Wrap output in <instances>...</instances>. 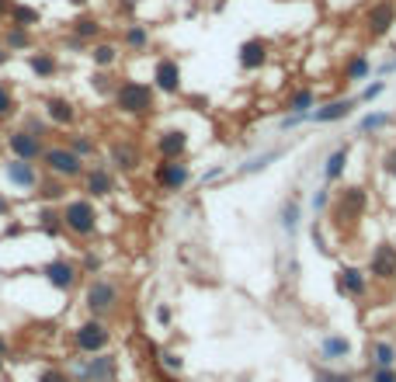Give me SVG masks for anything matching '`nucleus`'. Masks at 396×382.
<instances>
[{"instance_id":"nucleus-39","label":"nucleus","mask_w":396,"mask_h":382,"mask_svg":"<svg viewBox=\"0 0 396 382\" xmlns=\"http://www.w3.org/2000/svg\"><path fill=\"white\" fill-rule=\"evenodd\" d=\"M91 87H94L98 94H115V87H118V84H115V77H111L108 70H98V73L91 77Z\"/></svg>"},{"instance_id":"nucleus-36","label":"nucleus","mask_w":396,"mask_h":382,"mask_svg":"<svg viewBox=\"0 0 396 382\" xmlns=\"http://www.w3.org/2000/svg\"><path fill=\"white\" fill-rule=\"evenodd\" d=\"M313 101H316L313 91H309V87H302V91H296V94L289 97V111H292V115H309Z\"/></svg>"},{"instance_id":"nucleus-17","label":"nucleus","mask_w":396,"mask_h":382,"mask_svg":"<svg viewBox=\"0 0 396 382\" xmlns=\"http://www.w3.org/2000/svg\"><path fill=\"white\" fill-rule=\"evenodd\" d=\"M153 91H160V94H178L181 91V66H178V59H171V56L157 59V66H153Z\"/></svg>"},{"instance_id":"nucleus-46","label":"nucleus","mask_w":396,"mask_h":382,"mask_svg":"<svg viewBox=\"0 0 396 382\" xmlns=\"http://www.w3.org/2000/svg\"><path fill=\"white\" fill-rule=\"evenodd\" d=\"M153 316H157V323H160V327H171V320H174V313H171V306H167V302H160Z\"/></svg>"},{"instance_id":"nucleus-10","label":"nucleus","mask_w":396,"mask_h":382,"mask_svg":"<svg viewBox=\"0 0 396 382\" xmlns=\"http://www.w3.org/2000/svg\"><path fill=\"white\" fill-rule=\"evenodd\" d=\"M7 153L17 157V160L38 164L42 153H45V139L35 136V132H28V129H21V125H14V129L7 132Z\"/></svg>"},{"instance_id":"nucleus-47","label":"nucleus","mask_w":396,"mask_h":382,"mask_svg":"<svg viewBox=\"0 0 396 382\" xmlns=\"http://www.w3.org/2000/svg\"><path fill=\"white\" fill-rule=\"evenodd\" d=\"M383 171H386L390 178H396V143L386 150V157H383Z\"/></svg>"},{"instance_id":"nucleus-54","label":"nucleus","mask_w":396,"mask_h":382,"mask_svg":"<svg viewBox=\"0 0 396 382\" xmlns=\"http://www.w3.org/2000/svg\"><path fill=\"white\" fill-rule=\"evenodd\" d=\"M7 63H10V52H7V49H3V42H0V66H7Z\"/></svg>"},{"instance_id":"nucleus-1","label":"nucleus","mask_w":396,"mask_h":382,"mask_svg":"<svg viewBox=\"0 0 396 382\" xmlns=\"http://www.w3.org/2000/svg\"><path fill=\"white\" fill-rule=\"evenodd\" d=\"M122 306V285L115 278H104V275H94L87 288H84V309L87 316H98V320H108L115 316Z\"/></svg>"},{"instance_id":"nucleus-14","label":"nucleus","mask_w":396,"mask_h":382,"mask_svg":"<svg viewBox=\"0 0 396 382\" xmlns=\"http://www.w3.org/2000/svg\"><path fill=\"white\" fill-rule=\"evenodd\" d=\"M334 288H337V295H344V299H362V295L369 292V275H365L362 268H355V264H344V268H337V275H334Z\"/></svg>"},{"instance_id":"nucleus-7","label":"nucleus","mask_w":396,"mask_h":382,"mask_svg":"<svg viewBox=\"0 0 396 382\" xmlns=\"http://www.w3.org/2000/svg\"><path fill=\"white\" fill-rule=\"evenodd\" d=\"M365 205H369L365 188H341L337 198L330 201V219H334V226L344 233V226H355V222L362 219Z\"/></svg>"},{"instance_id":"nucleus-32","label":"nucleus","mask_w":396,"mask_h":382,"mask_svg":"<svg viewBox=\"0 0 396 382\" xmlns=\"http://www.w3.org/2000/svg\"><path fill=\"white\" fill-rule=\"evenodd\" d=\"M344 167H348V146H337L330 157H327V167H323V178L327 181H337L341 174H344Z\"/></svg>"},{"instance_id":"nucleus-35","label":"nucleus","mask_w":396,"mask_h":382,"mask_svg":"<svg viewBox=\"0 0 396 382\" xmlns=\"http://www.w3.org/2000/svg\"><path fill=\"white\" fill-rule=\"evenodd\" d=\"M14 115H17L14 91H10V84H3V80H0V122H7V118H14Z\"/></svg>"},{"instance_id":"nucleus-38","label":"nucleus","mask_w":396,"mask_h":382,"mask_svg":"<svg viewBox=\"0 0 396 382\" xmlns=\"http://www.w3.org/2000/svg\"><path fill=\"white\" fill-rule=\"evenodd\" d=\"M101 268H104V257L94 254V250H84L80 254V275H101Z\"/></svg>"},{"instance_id":"nucleus-12","label":"nucleus","mask_w":396,"mask_h":382,"mask_svg":"<svg viewBox=\"0 0 396 382\" xmlns=\"http://www.w3.org/2000/svg\"><path fill=\"white\" fill-rule=\"evenodd\" d=\"M139 164H143V153H139V146L132 139H125V136L111 139V146H108V167L111 171L132 174V171H139Z\"/></svg>"},{"instance_id":"nucleus-37","label":"nucleus","mask_w":396,"mask_h":382,"mask_svg":"<svg viewBox=\"0 0 396 382\" xmlns=\"http://www.w3.org/2000/svg\"><path fill=\"white\" fill-rule=\"evenodd\" d=\"M17 125H21V129H28V132H35V136H42V139H45V136H49V129H52V125L45 122V115L38 118V115H31V111H28Z\"/></svg>"},{"instance_id":"nucleus-52","label":"nucleus","mask_w":396,"mask_h":382,"mask_svg":"<svg viewBox=\"0 0 396 382\" xmlns=\"http://www.w3.org/2000/svg\"><path fill=\"white\" fill-rule=\"evenodd\" d=\"M10 3H14V0H0V21H7V14H10Z\"/></svg>"},{"instance_id":"nucleus-8","label":"nucleus","mask_w":396,"mask_h":382,"mask_svg":"<svg viewBox=\"0 0 396 382\" xmlns=\"http://www.w3.org/2000/svg\"><path fill=\"white\" fill-rule=\"evenodd\" d=\"M38 275L49 282V285L56 288V292H63V295H70L73 288L80 285V264L73 261V257H52V261H45L42 268H38Z\"/></svg>"},{"instance_id":"nucleus-55","label":"nucleus","mask_w":396,"mask_h":382,"mask_svg":"<svg viewBox=\"0 0 396 382\" xmlns=\"http://www.w3.org/2000/svg\"><path fill=\"white\" fill-rule=\"evenodd\" d=\"M70 3H73V7H84V3H87V0H70Z\"/></svg>"},{"instance_id":"nucleus-43","label":"nucleus","mask_w":396,"mask_h":382,"mask_svg":"<svg viewBox=\"0 0 396 382\" xmlns=\"http://www.w3.org/2000/svg\"><path fill=\"white\" fill-rule=\"evenodd\" d=\"M365 73H369V63H365V59H351V63H348V70H344V77H348V80H362Z\"/></svg>"},{"instance_id":"nucleus-16","label":"nucleus","mask_w":396,"mask_h":382,"mask_svg":"<svg viewBox=\"0 0 396 382\" xmlns=\"http://www.w3.org/2000/svg\"><path fill=\"white\" fill-rule=\"evenodd\" d=\"M84 198H108V194H115V171L111 167H104V164H98V167H87L84 171Z\"/></svg>"},{"instance_id":"nucleus-11","label":"nucleus","mask_w":396,"mask_h":382,"mask_svg":"<svg viewBox=\"0 0 396 382\" xmlns=\"http://www.w3.org/2000/svg\"><path fill=\"white\" fill-rule=\"evenodd\" d=\"M42 115H45V122L56 125V129H73L77 118H80V108L63 94H45L42 97Z\"/></svg>"},{"instance_id":"nucleus-40","label":"nucleus","mask_w":396,"mask_h":382,"mask_svg":"<svg viewBox=\"0 0 396 382\" xmlns=\"http://www.w3.org/2000/svg\"><path fill=\"white\" fill-rule=\"evenodd\" d=\"M282 226H285L289 233H296V226H299V201L296 198H289V201L282 205Z\"/></svg>"},{"instance_id":"nucleus-53","label":"nucleus","mask_w":396,"mask_h":382,"mask_svg":"<svg viewBox=\"0 0 396 382\" xmlns=\"http://www.w3.org/2000/svg\"><path fill=\"white\" fill-rule=\"evenodd\" d=\"M21 229H24V226H21V222H10V226H7V233H3V236H17V233H21Z\"/></svg>"},{"instance_id":"nucleus-28","label":"nucleus","mask_w":396,"mask_h":382,"mask_svg":"<svg viewBox=\"0 0 396 382\" xmlns=\"http://www.w3.org/2000/svg\"><path fill=\"white\" fill-rule=\"evenodd\" d=\"M7 21H10L14 28H28V31H31V28L42 21V14H38V7H31V3H10Z\"/></svg>"},{"instance_id":"nucleus-6","label":"nucleus","mask_w":396,"mask_h":382,"mask_svg":"<svg viewBox=\"0 0 396 382\" xmlns=\"http://www.w3.org/2000/svg\"><path fill=\"white\" fill-rule=\"evenodd\" d=\"M70 341H73V351L77 355H101V351L111 348V327H108V320L87 316V320H80L73 327Z\"/></svg>"},{"instance_id":"nucleus-48","label":"nucleus","mask_w":396,"mask_h":382,"mask_svg":"<svg viewBox=\"0 0 396 382\" xmlns=\"http://www.w3.org/2000/svg\"><path fill=\"white\" fill-rule=\"evenodd\" d=\"M327 205H330V194H327V191H316V194H313V208H316V212H323Z\"/></svg>"},{"instance_id":"nucleus-49","label":"nucleus","mask_w":396,"mask_h":382,"mask_svg":"<svg viewBox=\"0 0 396 382\" xmlns=\"http://www.w3.org/2000/svg\"><path fill=\"white\" fill-rule=\"evenodd\" d=\"M10 212H14L10 198H7V194H0V219H10Z\"/></svg>"},{"instance_id":"nucleus-31","label":"nucleus","mask_w":396,"mask_h":382,"mask_svg":"<svg viewBox=\"0 0 396 382\" xmlns=\"http://www.w3.org/2000/svg\"><path fill=\"white\" fill-rule=\"evenodd\" d=\"M351 104L355 101H330L327 108H316L313 111V122H337V118H344L351 111Z\"/></svg>"},{"instance_id":"nucleus-45","label":"nucleus","mask_w":396,"mask_h":382,"mask_svg":"<svg viewBox=\"0 0 396 382\" xmlns=\"http://www.w3.org/2000/svg\"><path fill=\"white\" fill-rule=\"evenodd\" d=\"M369 382H396V369H369Z\"/></svg>"},{"instance_id":"nucleus-2","label":"nucleus","mask_w":396,"mask_h":382,"mask_svg":"<svg viewBox=\"0 0 396 382\" xmlns=\"http://www.w3.org/2000/svg\"><path fill=\"white\" fill-rule=\"evenodd\" d=\"M111 101H115V108H118L122 115H129V118H146V115L153 111V104H157V91H153L150 84H143V80H118Z\"/></svg>"},{"instance_id":"nucleus-22","label":"nucleus","mask_w":396,"mask_h":382,"mask_svg":"<svg viewBox=\"0 0 396 382\" xmlns=\"http://www.w3.org/2000/svg\"><path fill=\"white\" fill-rule=\"evenodd\" d=\"M66 185H70V181H63V178H52V174H45V171H42L35 194L42 198V205H56V201H66V191H70Z\"/></svg>"},{"instance_id":"nucleus-34","label":"nucleus","mask_w":396,"mask_h":382,"mask_svg":"<svg viewBox=\"0 0 396 382\" xmlns=\"http://www.w3.org/2000/svg\"><path fill=\"white\" fill-rule=\"evenodd\" d=\"M122 42H125V49H132V52H143V49L150 45V31H146L143 24H129Z\"/></svg>"},{"instance_id":"nucleus-26","label":"nucleus","mask_w":396,"mask_h":382,"mask_svg":"<svg viewBox=\"0 0 396 382\" xmlns=\"http://www.w3.org/2000/svg\"><path fill=\"white\" fill-rule=\"evenodd\" d=\"M70 35L80 38V42H98L101 38V21L94 17V14H77V17L70 21Z\"/></svg>"},{"instance_id":"nucleus-13","label":"nucleus","mask_w":396,"mask_h":382,"mask_svg":"<svg viewBox=\"0 0 396 382\" xmlns=\"http://www.w3.org/2000/svg\"><path fill=\"white\" fill-rule=\"evenodd\" d=\"M188 181H192V171L185 160H160L153 167V185L160 191H181Z\"/></svg>"},{"instance_id":"nucleus-9","label":"nucleus","mask_w":396,"mask_h":382,"mask_svg":"<svg viewBox=\"0 0 396 382\" xmlns=\"http://www.w3.org/2000/svg\"><path fill=\"white\" fill-rule=\"evenodd\" d=\"M0 171H3V181L14 191H21V194H35L38 178H42L38 164H28V160H17V157H7V160L0 164Z\"/></svg>"},{"instance_id":"nucleus-5","label":"nucleus","mask_w":396,"mask_h":382,"mask_svg":"<svg viewBox=\"0 0 396 382\" xmlns=\"http://www.w3.org/2000/svg\"><path fill=\"white\" fill-rule=\"evenodd\" d=\"M63 229L70 233V236H77V240H91L94 233H98V208H94V201L91 198H70L63 208Z\"/></svg>"},{"instance_id":"nucleus-41","label":"nucleus","mask_w":396,"mask_h":382,"mask_svg":"<svg viewBox=\"0 0 396 382\" xmlns=\"http://www.w3.org/2000/svg\"><path fill=\"white\" fill-rule=\"evenodd\" d=\"M157 362H160L167 372H181V369H185V358H181L178 351H157Z\"/></svg>"},{"instance_id":"nucleus-56","label":"nucleus","mask_w":396,"mask_h":382,"mask_svg":"<svg viewBox=\"0 0 396 382\" xmlns=\"http://www.w3.org/2000/svg\"><path fill=\"white\" fill-rule=\"evenodd\" d=\"M0 372H3V358H0Z\"/></svg>"},{"instance_id":"nucleus-50","label":"nucleus","mask_w":396,"mask_h":382,"mask_svg":"<svg viewBox=\"0 0 396 382\" xmlns=\"http://www.w3.org/2000/svg\"><path fill=\"white\" fill-rule=\"evenodd\" d=\"M0 358H3V362L10 358V344H7V337H3V334H0Z\"/></svg>"},{"instance_id":"nucleus-25","label":"nucleus","mask_w":396,"mask_h":382,"mask_svg":"<svg viewBox=\"0 0 396 382\" xmlns=\"http://www.w3.org/2000/svg\"><path fill=\"white\" fill-rule=\"evenodd\" d=\"M3 49L14 56V52H31L35 49V38H31V31L28 28H14V24H7V31H3Z\"/></svg>"},{"instance_id":"nucleus-27","label":"nucleus","mask_w":396,"mask_h":382,"mask_svg":"<svg viewBox=\"0 0 396 382\" xmlns=\"http://www.w3.org/2000/svg\"><path fill=\"white\" fill-rule=\"evenodd\" d=\"M369 365H372V369H396V344L393 341H372V344H369Z\"/></svg>"},{"instance_id":"nucleus-29","label":"nucleus","mask_w":396,"mask_h":382,"mask_svg":"<svg viewBox=\"0 0 396 382\" xmlns=\"http://www.w3.org/2000/svg\"><path fill=\"white\" fill-rule=\"evenodd\" d=\"M91 63H94L98 70H111V66L118 63V45H115V42H94Z\"/></svg>"},{"instance_id":"nucleus-20","label":"nucleus","mask_w":396,"mask_h":382,"mask_svg":"<svg viewBox=\"0 0 396 382\" xmlns=\"http://www.w3.org/2000/svg\"><path fill=\"white\" fill-rule=\"evenodd\" d=\"M351 355V341L344 337V334H327L323 341H320V362L323 365H337L341 358H348Z\"/></svg>"},{"instance_id":"nucleus-18","label":"nucleus","mask_w":396,"mask_h":382,"mask_svg":"<svg viewBox=\"0 0 396 382\" xmlns=\"http://www.w3.org/2000/svg\"><path fill=\"white\" fill-rule=\"evenodd\" d=\"M157 153H160V160H185V153H188V132L185 129H164L157 136Z\"/></svg>"},{"instance_id":"nucleus-3","label":"nucleus","mask_w":396,"mask_h":382,"mask_svg":"<svg viewBox=\"0 0 396 382\" xmlns=\"http://www.w3.org/2000/svg\"><path fill=\"white\" fill-rule=\"evenodd\" d=\"M42 171L52 174V178H63V181H80L84 171H87V160L77 157L66 143H45V153H42Z\"/></svg>"},{"instance_id":"nucleus-33","label":"nucleus","mask_w":396,"mask_h":382,"mask_svg":"<svg viewBox=\"0 0 396 382\" xmlns=\"http://www.w3.org/2000/svg\"><path fill=\"white\" fill-rule=\"evenodd\" d=\"M313 382H358L351 372L334 369V365H313Z\"/></svg>"},{"instance_id":"nucleus-15","label":"nucleus","mask_w":396,"mask_h":382,"mask_svg":"<svg viewBox=\"0 0 396 382\" xmlns=\"http://www.w3.org/2000/svg\"><path fill=\"white\" fill-rule=\"evenodd\" d=\"M365 275H372V278H379V282H396V247L393 243L372 247Z\"/></svg>"},{"instance_id":"nucleus-51","label":"nucleus","mask_w":396,"mask_h":382,"mask_svg":"<svg viewBox=\"0 0 396 382\" xmlns=\"http://www.w3.org/2000/svg\"><path fill=\"white\" fill-rule=\"evenodd\" d=\"M383 94V84H372L369 91H365V101H372V97H379Z\"/></svg>"},{"instance_id":"nucleus-19","label":"nucleus","mask_w":396,"mask_h":382,"mask_svg":"<svg viewBox=\"0 0 396 382\" xmlns=\"http://www.w3.org/2000/svg\"><path fill=\"white\" fill-rule=\"evenodd\" d=\"M396 21V7L393 0H379V3H372L369 7V14H365V24H369V31L379 38V35H386L390 28H393Z\"/></svg>"},{"instance_id":"nucleus-4","label":"nucleus","mask_w":396,"mask_h":382,"mask_svg":"<svg viewBox=\"0 0 396 382\" xmlns=\"http://www.w3.org/2000/svg\"><path fill=\"white\" fill-rule=\"evenodd\" d=\"M66 372L73 382H118V358L111 351L84 355V358L77 355V358H70Z\"/></svg>"},{"instance_id":"nucleus-21","label":"nucleus","mask_w":396,"mask_h":382,"mask_svg":"<svg viewBox=\"0 0 396 382\" xmlns=\"http://www.w3.org/2000/svg\"><path fill=\"white\" fill-rule=\"evenodd\" d=\"M35 226H38V233H45V236H52V240L66 233V229H63V212H59L56 205H38Z\"/></svg>"},{"instance_id":"nucleus-23","label":"nucleus","mask_w":396,"mask_h":382,"mask_svg":"<svg viewBox=\"0 0 396 382\" xmlns=\"http://www.w3.org/2000/svg\"><path fill=\"white\" fill-rule=\"evenodd\" d=\"M264 63H268V42L250 38V42L240 45V66H243V70H261Z\"/></svg>"},{"instance_id":"nucleus-24","label":"nucleus","mask_w":396,"mask_h":382,"mask_svg":"<svg viewBox=\"0 0 396 382\" xmlns=\"http://www.w3.org/2000/svg\"><path fill=\"white\" fill-rule=\"evenodd\" d=\"M24 63H28V70H31L38 80H52V77L59 73V59H56L52 52H42V49H38V52H28Z\"/></svg>"},{"instance_id":"nucleus-44","label":"nucleus","mask_w":396,"mask_h":382,"mask_svg":"<svg viewBox=\"0 0 396 382\" xmlns=\"http://www.w3.org/2000/svg\"><path fill=\"white\" fill-rule=\"evenodd\" d=\"M386 125V115H365L362 118V132H376V129H383Z\"/></svg>"},{"instance_id":"nucleus-30","label":"nucleus","mask_w":396,"mask_h":382,"mask_svg":"<svg viewBox=\"0 0 396 382\" xmlns=\"http://www.w3.org/2000/svg\"><path fill=\"white\" fill-rule=\"evenodd\" d=\"M63 143H66V146H70V150H73L77 157H84V160H91V157L98 153V143H94V139H91L87 132H70V136H66Z\"/></svg>"},{"instance_id":"nucleus-42","label":"nucleus","mask_w":396,"mask_h":382,"mask_svg":"<svg viewBox=\"0 0 396 382\" xmlns=\"http://www.w3.org/2000/svg\"><path fill=\"white\" fill-rule=\"evenodd\" d=\"M35 382H73V379H70V372H66V369L49 365V369H42V372H38V379H35Z\"/></svg>"}]
</instances>
